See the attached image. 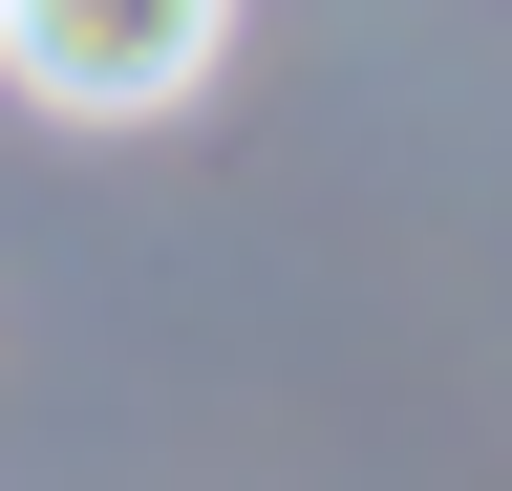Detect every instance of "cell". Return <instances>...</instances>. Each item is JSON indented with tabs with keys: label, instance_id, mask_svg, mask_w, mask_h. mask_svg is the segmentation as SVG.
<instances>
[{
	"label": "cell",
	"instance_id": "1",
	"mask_svg": "<svg viewBox=\"0 0 512 491\" xmlns=\"http://www.w3.org/2000/svg\"><path fill=\"white\" fill-rule=\"evenodd\" d=\"M214 43H235V0H0V86L43 129H171L214 86Z\"/></svg>",
	"mask_w": 512,
	"mask_h": 491
}]
</instances>
